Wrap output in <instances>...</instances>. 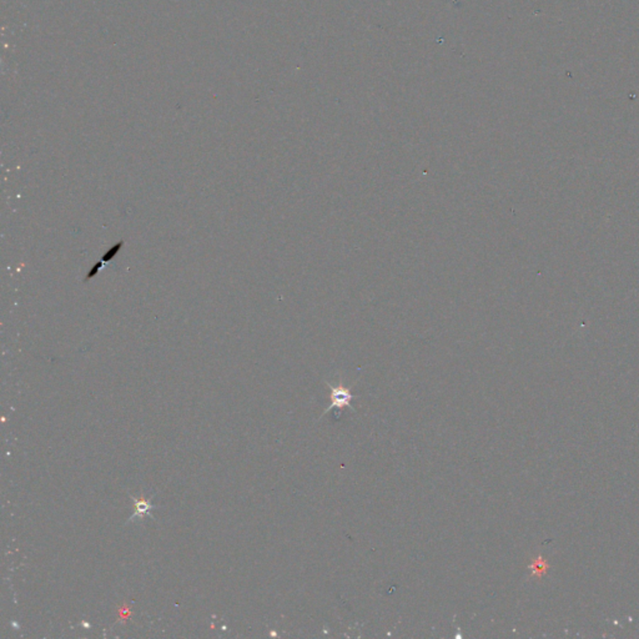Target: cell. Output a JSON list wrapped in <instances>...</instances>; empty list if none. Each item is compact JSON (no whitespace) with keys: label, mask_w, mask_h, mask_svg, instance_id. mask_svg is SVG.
Masks as SVG:
<instances>
[{"label":"cell","mask_w":639,"mask_h":639,"mask_svg":"<svg viewBox=\"0 0 639 639\" xmlns=\"http://www.w3.org/2000/svg\"><path fill=\"white\" fill-rule=\"evenodd\" d=\"M329 386L331 389V405L327 407V410H325L321 416L330 412L333 408L349 407V408H351V411H354V407L351 406V402L354 400V395L351 394V389L345 387L343 385H338L335 387L331 385H329Z\"/></svg>","instance_id":"1"},{"label":"cell","mask_w":639,"mask_h":639,"mask_svg":"<svg viewBox=\"0 0 639 639\" xmlns=\"http://www.w3.org/2000/svg\"><path fill=\"white\" fill-rule=\"evenodd\" d=\"M133 500H134L135 502V513L134 516L129 519V522L143 521L145 516H149V515H150V512H152V508H154V505H150L144 496H141L140 498H135V497H133Z\"/></svg>","instance_id":"2"}]
</instances>
